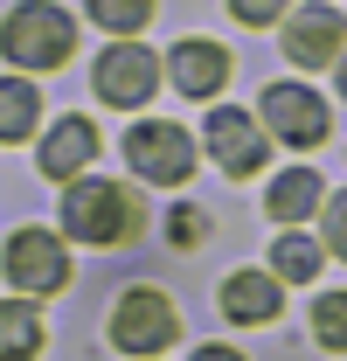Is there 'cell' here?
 <instances>
[{
  "instance_id": "1",
  "label": "cell",
  "mask_w": 347,
  "mask_h": 361,
  "mask_svg": "<svg viewBox=\"0 0 347 361\" xmlns=\"http://www.w3.org/2000/svg\"><path fill=\"white\" fill-rule=\"evenodd\" d=\"M63 229L77 236V243H132L139 229H146V209H139V195L118 188V180H70V195H63Z\"/></svg>"
},
{
  "instance_id": "2",
  "label": "cell",
  "mask_w": 347,
  "mask_h": 361,
  "mask_svg": "<svg viewBox=\"0 0 347 361\" xmlns=\"http://www.w3.org/2000/svg\"><path fill=\"white\" fill-rule=\"evenodd\" d=\"M0 49L14 56V63H28V70H56V63H70V49H77V28H70V14L63 7H14L7 14V28H0Z\"/></svg>"
},
{
  "instance_id": "3",
  "label": "cell",
  "mask_w": 347,
  "mask_h": 361,
  "mask_svg": "<svg viewBox=\"0 0 347 361\" xmlns=\"http://www.w3.org/2000/svg\"><path fill=\"white\" fill-rule=\"evenodd\" d=\"M174 334H181V319H174L167 292H153V285L118 292V306H111V341H118L126 355H160Z\"/></svg>"
},
{
  "instance_id": "4",
  "label": "cell",
  "mask_w": 347,
  "mask_h": 361,
  "mask_svg": "<svg viewBox=\"0 0 347 361\" xmlns=\"http://www.w3.org/2000/svg\"><path fill=\"white\" fill-rule=\"evenodd\" d=\"M126 153H132V174L139 180H160V188H181V180L195 174V139L167 126V118H146V126H132L126 133Z\"/></svg>"
},
{
  "instance_id": "5",
  "label": "cell",
  "mask_w": 347,
  "mask_h": 361,
  "mask_svg": "<svg viewBox=\"0 0 347 361\" xmlns=\"http://www.w3.org/2000/svg\"><path fill=\"white\" fill-rule=\"evenodd\" d=\"M7 278H14L21 292H63L70 257H63V243H56L49 229H14V236H7Z\"/></svg>"
},
{
  "instance_id": "6",
  "label": "cell",
  "mask_w": 347,
  "mask_h": 361,
  "mask_svg": "<svg viewBox=\"0 0 347 361\" xmlns=\"http://www.w3.org/2000/svg\"><path fill=\"white\" fill-rule=\"evenodd\" d=\"M264 126L285 139V146H319L334 118H327V104H319L305 84H271L264 90Z\"/></svg>"
},
{
  "instance_id": "7",
  "label": "cell",
  "mask_w": 347,
  "mask_h": 361,
  "mask_svg": "<svg viewBox=\"0 0 347 361\" xmlns=\"http://www.w3.org/2000/svg\"><path fill=\"white\" fill-rule=\"evenodd\" d=\"M153 84H160V70H153V56L139 42H118V49L97 56V97H104V104H126L132 111V104L153 97Z\"/></svg>"
},
{
  "instance_id": "8",
  "label": "cell",
  "mask_w": 347,
  "mask_h": 361,
  "mask_svg": "<svg viewBox=\"0 0 347 361\" xmlns=\"http://www.w3.org/2000/svg\"><path fill=\"white\" fill-rule=\"evenodd\" d=\"M209 153L222 160V174H257V160H264V133H257V118L250 111H236V104H216L209 111Z\"/></svg>"
},
{
  "instance_id": "9",
  "label": "cell",
  "mask_w": 347,
  "mask_h": 361,
  "mask_svg": "<svg viewBox=\"0 0 347 361\" xmlns=\"http://www.w3.org/2000/svg\"><path fill=\"white\" fill-rule=\"evenodd\" d=\"M285 56L299 70H319L341 56V7H292L285 14Z\"/></svg>"
},
{
  "instance_id": "10",
  "label": "cell",
  "mask_w": 347,
  "mask_h": 361,
  "mask_svg": "<svg viewBox=\"0 0 347 361\" xmlns=\"http://www.w3.org/2000/svg\"><path fill=\"white\" fill-rule=\"evenodd\" d=\"M229 84V56H222V42H181L174 49V90L181 97H216V90Z\"/></svg>"
},
{
  "instance_id": "11",
  "label": "cell",
  "mask_w": 347,
  "mask_h": 361,
  "mask_svg": "<svg viewBox=\"0 0 347 361\" xmlns=\"http://www.w3.org/2000/svg\"><path fill=\"white\" fill-rule=\"evenodd\" d=\"M90 160H97V126H90V118H63V126L42 139V174L49 180H77Z\"/></svg>"
},
{
  "instance_id": "12",
  "label": "cell",
  "mask_w": 347,
  "mask_h": 361,
  "mask_svg": "<svg viewBox=\"0 0 347 361\" xmlns=\"http://www.w3.org/2000/svg\"><path fill=\"white\" fill-rule=\"evenodd\" d=\"M222 313L236 319V326L278 319V278H271V271H229V285H222Z\"/></svg>"
},
{
  "instance_id": "13",
  "label": "cell",
  "mask_w": 347,
  "mask_h": 361,
  "mask_svg": "<svg viewBox=\"0 0 347 361\" xmlns=\"http://www.w3.org/2000/svg\"><path fill=\"white\" fill-rule=\"evenodd\" d=\"M319 202H327L319 174H312V167H292V174L271 180V195H264V216H278V223H305Z\"/></svg>"
},
{
  "instance_id": "14",
  "label": "cell",
  "mask_w": 347,
  "mask_h": 361,
  "mask_svg": "<svg viewBox=\"0 0 347 361\" xmlns=\"http://www.w3.org/2000/svg\"><path fill=\"white\" fill-rule=\"evenodd\" d=\"M35 355H42L35 299H0V361H35Z\"/></svg>"
},
{
  "instance_id": "15",
  "label": "cell",
  "mask_w": 347,
  "mask_h": 361,
  "mask_svg": "<svg viewBox=\"0 0 347 361\" xmlns=\"http://www.w3.org/2000/svg\"><path fill=\"white\" fill-rule=\"evenodd\" d=\"M35 111H42L35 84H21V77H0V146H14V139L35 133Z\"/></svg>"
},
{
  "instance_id": "16",
  "label": "cell",
  "mask_w": 347,
  "mask_h": 361,
  "mask_svg": "<svg viewBox=\"0 0 347 361\" xmlns=\"http://www.w3.org/2000/svg\"><path fill=\"white\" fill-rule=\"evenodd\" d=\"M319 243L312 236H299V229H285L278 243H271V278H292V285H312V271H319Z\"/></svg>"
},
{
  "instance_id": "17",
  "label": "cell",
  "mask_w": 347,
  "mask_h": 361,
  "mask_svg": "<svg viewBox=\"0 0 347 361\" xmlns=\"http://www.w3.org/2000/svg\"><path fill=\"white\" fill-rule=\"evenodd\" d=\"M312 341H319V348H347V292L312 299Z\"/></svg>"
},
{
  "instance_id": "18",
  "label": "cell",
  "mask_w": 347,
  "mask_h": 361,
  "mask_svg": "<svg viewBox=\"0 0 347 361\" xmlns=\"http://www.w3.org/2000/svg\"><path fill=\"white\" fill-rule=\"evenodd\" d=\"M90 21H97V28H146V21H153V7H146V0H97V7H90Z\"/></svg>"
},
{
  "instance_id": "19",
  "label": "cell",
  "mask_w": 347,
  "mask_h": 361,
  "mask_svg": "<svg viewBox=\"0 0 347 361\" xmlns=\"http://www.w3.org/2000/svg\"><path fill=\"white\" fill-rule=\"evenodd\" d=\"M327 250H334V257H347V195H334V202H327Z\"/></svg>"
},
{
  "instance_id": "20",
  "label": "cell",
  "mask_w": 347,
  "mask_h": 361,
  "mask_svg": "<svg viewBox=\"0 0 347 361\" xmlns=\"http://www.w3.org/2000/svg\"><path fill=\"white\" fill-rule=\"evenodd\" d=\"M167 236L181 243V250H188V243L202 236V209H167Z\"/></svg>"
},
{
  "instance_id": "21",
  "label": "cell",
  "mask_w": 347,
  "mask_h": 361,
  "mask_svg": "<svg viewBox=\"0 0 347 361\" xmlns=\"http://www.w3.org/2000/svg\"><path fill=\"white\" fill-rule=\"evenodd\" d=\"M236 21H250V28H264V21H278V7H264V0H243V7H236Z\"/></svg>"
},
{
  "instance_id": "22",
  "label": "cell",
  "mask_w": 347,
  "mask_h": 361,
  "mask_svg": "<svg viewBox=\"0 0 347 361\" xmlns=\"http://www.w3.org/2000/svg\"><path fill=\"white\" fill-rule=\"evenodd\" d=\"M195 361H243L236 348H195Z\"/></svg>"
},
{
  "instance_id": "23",
  "label": "cell",
  "mask_w": 347,
  "mask_h": 361,
  "mask_svg": "<svg viewBox=\"0 0 347 361\" xmlns=\"http://www.w3.org/2000/svg\"><path fill=\"white\" fill-rule=\"evenodd\" d=\"M341 97H347V49H341Z\"/></svg>"
}]
</instances>
